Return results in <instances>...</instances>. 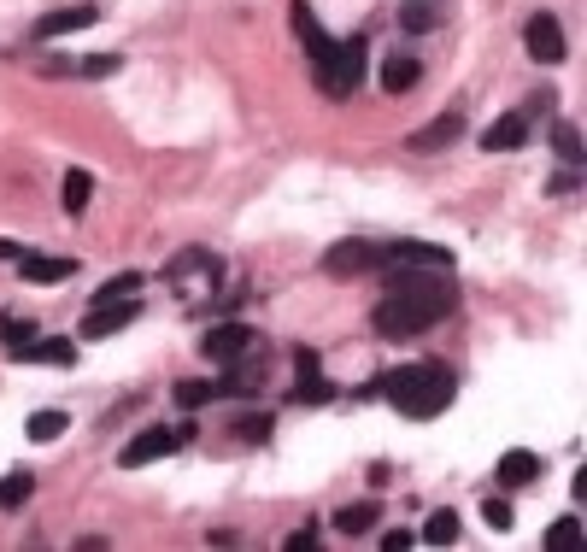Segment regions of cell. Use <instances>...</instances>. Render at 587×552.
Masks as SVG:
<instances>
[{"mask_svg":"<svg viewBox=\"0 0 587 552\" xmlns=\"http://www.w3.org/2000/svg\"><path fill=\"white\" fill-rule=\"evenodd\" d=\"M294 365H300V388H294V400H306V406L335 400V382H323V370H317V353H312V347H300V353H294Z\"/></svg>","mask_w":587,"mask_h":552,"instance_id":"5bb4252c","label":"cell"},{"mask_svg":"<svg viewBox=\"0 0 587 552\" xmlns=\"http://www.w3.org/2000/svg\"><path fill=\"white\" fill-rule=\"evenodd\" d=\"M582 541V517H558L552 529H546V552H558V547H576Z\"/></svg>","mask_w":587,"mask_h":552,"instance_id":"4316f807","label":"cell"},{"mask_svg":"<svg viewBox=\"0 0 587 552\" xmlns=\"http://www.w3.org/2000/svg\"><path fill=\"white\" fill-rule=\"evenodd\" d=\"M411 541H417V535H406V529H388V535H382V547L388 552H406Z\"/></svg>","mask_w":587,"mask_h":552,"instance_id":"e575fe53","label":"cell"},{"mask_svg":"<svg viewBox=\"0 0 587 552\" xmlns=\"http://www.w3.org/2000/svg\"><path fill=\"white\" fill-rule=\"evenodd\" d=\"M529 141V118L523 112H505V118H494L488 130H482V147L488 153H511V147H523Z\"/></svg>","mask_w":587,"mask_h":552,"instance_id":"9a60e30c","label":"cell"},{"mask_svg":"<svg viewBox=\"0 0 587 552\" xmlns=\"http://www.w3.org/2000/svg\"><path fill=\"white\" fill-rule=\"evenodd\" d=\"M482 517H488V529H499V535H505V529L517 523V517H511V506H505V500H488V506H482Z\"/></svg>","mask_w":587,"mask_h":552,"instance_id":"4dcf8cb0","label":"cell"},{"mask_svg":"<svg viewBox=\"0 0 587 552\" xmlns=\"http://www.w3.org/2000/svg\"><path fill=\"white\" fill-rule=\"evenodd\" d=\"M94 18H100V6H65V12H47V18H36V30H30V36H36V42H53V36H71V30H89Z\"/></svg>","mask_w":587,"mask_h":552,"instance_id":"8fae6325","label":"cell"},{"mask_svg":"<svg viewBox=\"0 0 587 552\" xmlns=\"http://www.w3.org/2000/svg\"><path fill=\"white\" fill-rule=\"evenodd\" d=\"M141 318V300H106V306H89L83 312V341H106L118 329H130Z\"/></svg>","mask_w":587,"mask_h":552,"instance_id":"52a82bcc","label":"cell"},{"mask_svg":"<svg viewBox=\"0 0 587 552\" xmlns=\"http://www.w3.org/2000/svg\"><path fill=\"white\" fill-rule=\"evenodd\" d=\"M0 259H24V253H18V247H12V241H0Z\"/></svg>","mask_w":587,"mask_h":552,"instance_id":"8d00e7d4","label":"cell"},{"mask_svg":"<svg viewBox=\"0 0 587 552\" xmlns=\"http://www.w3.org/2000/svg\"><path fill=\"white\" fill-rule=\"evenodd\" d=\"M552 153H558L564 165H582V130L558 118V124H552Z\"/></svg>","mask_w":587,"mask_h":552,"instance_id":"7402d4cb","label":"cell"},{"mask_svg":"<svg viewBox=\"0 0 587 552\" xmlns=\"http://www.w3.org/2000/svg\"><path fill=\"white\" fill-rule=\"evenodd\" d=\"M323 271H329V276L382 271V241H370V235H353V241H335V247L323 253Z\"/></svg>","mask_w":587,"mask_h":552,"instance_id":"8992f818","label":"cell"},{"mask_svg":"<svg viewBox=\"0 0 587 552\" xmlns=\"http://www.w3.org/2000/svg\"><path fill=\"white\" fill-rule=\"evenodd\" d=\"M394 265H423V271H452L447 247H429V241H382V271Z\"/></svg>","mask_w":587,"mask_h":552,"instance_id":"ba28073f","label":"cell"},{"mask_svg":"<svg viewBox=\"0 0 587 552\" xmlns=\"http://www.w3.org/2000/svg\"><path fill=\"white\" fill-rule=\"evenodd\" d=\"M359 83H364V36L335 42V53L317 65V89L329 100H347V94H359Z\"/></svg>","mask_w":587,"mask_h":552,"instance_id":"3957f363","label":"cell"},{"mask_svg":"<svg viewBox=\"0 0 587 552\" xmlns=\"http://www.w3.org/2000/svg\"><path fill=\"white\" fill-rule=\"evenodd\" d=\"M118 71V53H89L83 59V77H112Z\"/></svg>","mask_w":587,"mask_h":552,"instance_id":"1f68e13d","label":"cell"},{"mask_svg":"<svg viewBox=\"0 0 587 552\" xmlns=\"http://www.w3.org/2000/svg\"><path fill=\"white\" fill-rule=\"evenodd\" d=\"M241 435H247V441H265V435H271V417H265V412L241 417Z\"/></svg>","mask_w":587,"mask_h":552,"instance_id":"836d02e7","label":"cell"},{"mask_svg":"<svg viewBox=\"0 0 587 552\" xmlns=\"http://www.w3.org/2000/svg\"><path fill=\"white\" fill-rule=\"evenodd\" d=\"M141 282H147L141 271H124V276H112V282H100L94 288V306H106V300H141Z\"/></svg>","mask_w":587,"mask_h":552,"instance_id":"d6986e66","label":"cell"},{"mask_svg":"<svg viewBox=\"0 0 587 552\" xmlns=\"http://www.w3.org/2000/svg\"><path fill=\"white\" fill-rule=\"evenodd\" d=\"M423 541H429V547H452V541H458V511H435V517L423 523Z\"/></svg>","mask_w":587,"mask_h":552,"instance_id":"cb8c5ba5","label":"cell"},{"mask_svg":"<svg viewBox=\"0 0 587 552\" xmlns=\"http://www.w3.org/2000/svg\"><path fill=\"white\" fill-rule=\"evenodd\" d=\"M464 136V118L458 112H441L435 124H423V130H411V153H441V147H452V141Z\"/></svg>","mask_w":587,"mask_h":552,"instance_id":"4fadbf2b","label":"cell"},{"mask_svg":"<svg viewBox=\"0 0 587 552\" xmlns=\"http://www.w3.org/2000/svg\"><path fill=\"white\" fill-rule=\"evenodd\" d=\"M288 18H294V36H300V47H306L317 65H323V59L335 53V42H329V30L317 24V12L306 6V0H294V6H288Z\"/></svg>","mask_w":587,"mask_h":552,"instance_id":"30bf717a","label":"cell"},{"mask_svg":"<svg viewBox=\"0 0 587 552\" xmlns=\"http://www.w3.org/2000/svg\"><path fill=\"white\" fill-rule=\"evenodd\" d=\"M417 77H423V65H417L411 53H394V59L382 65V89H388V94H406V89H417Z\"/></svg>","mask_w":587,"mask_h":552,"instance_id":"ac0fdd59","label":"cell"},{"mask_svg":"<svg viewBox=\"0 0 587 552\" xmlns=\"http://www.w3.org/2000/svg\"><path fill=\"white\" fill-rule=\"evenodd\" d=\"M89 194H94L89 171H65V212H71V218H83V212H89Z\"/></svg>","mask_w":587,"mask_h":552,"instance_id":"44dd1931","label":"cell"},{"mask_svg":"<svg viewBox=\"0 0 587 552\" xmlns=\"http://www.w3.org/2000/svg\"><path fill=\"white\" fill-rule=\"evenodd\" d=\"M18 271H24V282H65V276H77V259H47V253H24V259H18Z\"/></svg>","mask_w":587,"mask_h":552,"instance_id":"2e32d148","label":"cell"},{"mask_svg":"<svg viewBox=\"0 0 587 552\" xmlns=\"http://www.w3.org/2000/svg\"><path fill=\"white\" fill-rule=\"evenodd\" d=\"M247 347H253V329H241V323H218V329H206V341H200V353L218 359V365L241 359Z\"/></svg>","mask_w":587,"mask_h":552,"instance_id":"9c48e42d","label":"cell"},{"mask_svg":"<svg viewBox=\"0 0 587 552\" xmlns=\"http://www.w3.org/2000/svg\"><path fill=\"white\" fill-rule=\"evenodd\" d=\"M523 47H529L535 65H564V59H570V36H564V24H558L552 12H535V18H529Z\"/></svg>","mask_w":587,"mask_h":552,"instance_id":"5b68a950","label":"cell"},{"mask_svg":"<svg viewBox=\"0 0 587 552\" xmlns=\"http://www.w3.org/2000/svg\"><path fill=\"white\" fill-rule=\"evenodd\" d=\"M12 359H18V365H71V359H77V341H59V335H30V341H24V347H12Z\"/></svg>","mask_w":587,"mask_h":552,"instance_id":"7c38bea8","label":"cell"},{"mask_svg":"<svg viewBox=\"0 0 587 552\" xmlns=\"http://www.w3.org/2000/svg\"><path fill=\"white\" fill-rule=\"evenodd\" d=\"M376 517H382V506L359 500V506H347L341 517H335V529H341V535H370V529H376Z\"/></svg>","mask_w":587,"mask_h":552,"instance_id":"ffe728a7","label":"cell"},{"mask_svg":"<svg viewBox=\"0 0 587 552\" xmlns=\"http://www.w3.org/2000/svg\"><path fill=\"white\" fill-rule=\"evenodd\" d=\"M30 335H36V323H30V318H0V347H6V353H12V347H24Z\"/></svg>","mask_w":587,"mask_h":552,"instance_id":"f1b7e54d","label":"cell"},{"mask_svg":"<svg viewBox=\"0 0 587 552\" xmlns=\"http://www.w3.org/2000/svg\"><path fill=\"white\" fill-rule=\"evenodd\" d=\"M65 423H71L65 412H36L30 423H24V435H30V441H59V435H65Z\"/></svg>","mask_w":587,"mask_h":552,"instance_id":"d4e9b609","label":"cell"},{"mask_svg":"<svg viewBox=\"0 0 587 552\" xmlns=\"http://www.w3.org/2000/svg\"><path fill=\"white\" fill-rule=\"evenodd\" d=\"M182 441H194V423H177V429H141L136 441H124L118 464H124V470H141V464H153V459H171Z\"/></svg>","mask_w":587,"mask_h":552,"instance_id":"277c9868","label":"cell"},{"mask_svg":"<svg viewBox=\"0 0 587 552\" xmlns=\"http://www.w3.org/2000/svg\"><path fill=\"white\" fill-rule=\"evenodd\" d=\"M288 547H294V552H306V547H317V529H300V535H288Z\"/></svg>","mask_w":587,"mask_h":552,"instance_id":"d590c367","label":"cell"},{"mask_svg":"<svg viewBox=\"0 0 587 552\" xmlns=\"http://www.w3.org/2000/svg\"><path fill=\"white\" fill-rule=\"evenodd\" d=\"M382 394L394 400L400 417H441L452 406V394H458V376H452V365H441V359H423V365L388 370V376H382Z\"/></svg>","mask_w":587,"mask_h":552,"instance_id":"7a4b0ae2","label":"cell"},{"mask_svg":"<svg viewBox=\"0 0 587 552\" xmlns=\"http://www.w3.org/2000/svg\"><path fill=\"white\" fill-rule=\"evenodd\" d=\"M30 494H36V476H30V470H12V476H0V506H6V511L24 506Z\"/></svg>","mask_w":587,"mask_h":552,"instance_id":"603a6c76","label":"cell"},{"mask_svg":"<svg viewBox=\"0 0 587 552\" xmlns=\"http://www.w3.org/2000/svg\"><path fill=\"white\" fill-rule=\"evenodd\" d=\"M206 265H212V259H206V253H200V247H188V253H177V259H171V265H165V276H171V282H177V276H188V271H206Z\"/></svg>","mask_w":587,"mask_h":552,"instance_id":"f546056e","label":"cell"},{"mask_svg":"<svg viewBox=\"0 0 587 552\" xmlns=\"http://www.w3.org/2000/svg\"><path fill=\"white\" fill-rule=\"evenodd\" d=\"M400 24H406L411 36H417V30H435V6H429V0H406V12H400Z\"/></svg>","mask_w":587,"mask_h":552,"instance_id":"83f0119b","label":"cell"},{"mask_svg":"<svg viewBox=\"0 0 587 552\" xmlns=\"http://www.w3.org/2000/svg\"><path fill=\"white\" fill-rule=\"evenodd\" d=\"M452 271H435L423 276V265H394V271H382L388 282V294L376 300V335H388V341H406V335H423L429 323H441L458 312V282H447Z\"/></svg>","mask_w":587,"mask_h":552,"instance_id":"6da1fadb","label":"cell"},{"mask_svg":"<svg viewBox=\"0 0 587 552\" xmlns=\"http://www.w3.org/2000/svg\"><path fill=\"white\" fill-rule=\"evenodd\" d=\"M535 476H541V459H535V453H505V459H499V470H494L499 488H529Z\"/></svg>","mask_w":587,"mask_h":552,"instance_id":"e0dca14e","label":"cell"},{"mask_svg":"<svg viewBox=\"0 0 587 552\" xmlns=\"http://www.w3.org/2000/svg\"><path fill=\"white\" fill-rule=\"evenodd\" d=\"M171 400H177L182 412H194V406L218 400V382H177V388H171Z\"/></svg>","mask_w":587,"mask_h":552,"instance_id":"484cf974","label":"cell"},{"mask_svg":"<svg viewBox=\"0 0 587 552\" xmlns=\"http://www.w3.org/2000/svg\"><path fill=\"white\" fill-rule=\"evenodd\" d=\"M582 188V165H564L558 177H552V194H576Z\"/></svg>","mask_w":587,"mask_h":552,"instance_id":"d6a6232c","label":"cell"}]
</instances>
